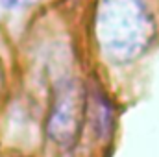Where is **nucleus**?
I'll use <instances>...</instances> for the list:
<instances>
[{
  "label": "nucleus",
  "mask_w": 159,
  "mask_h": 157,
  "mask_svg": "<svg viewBox=\"0 0 159 157\" xmlns=\"http://www.w3.org/2000/svg\"><path fill=\"white\" fill-rule=\"evenodd\" d=\"M156 35V20L143 0H102L96 13V37L113 61L141 56Z\"/></svg>",
  "instance_id": "f257e3e1"
},
{
  "label": "nucleus",
  "mask_w": 159,
  "mask_h": 157,
  "mask_svg": "<svg viewBox=\"0 0 159 157\" xmlns=\"http://www.w3.org/2000/svg\"><path fill=\"white\" fill-rule=\"evenodd\" d=\"M85 98L83 89L74 79H65L56 85L46 124L48 135L56 144L63 148H72L76 144L85 115Z\"/></svg>",
  "instance_id": "f03ea898"
},
{
  "label": "nucleus",
  "mask_w": 159,
  "mask_h": 157,
  "mask_svg": "<svg viewBox=\"0 0 159 157\" xmlns=\"http://www.w3.org/2000/svg\"><path fill=\"white\" fill-rule=\"evenodd\" d=\"M35 0H2L4 6L7 7H13V9H19V7H26V6H32Z\"/></svg>",
  "instance_id": "7ed1b4c3"
},
{
  "label": "nucleus",
  "mask_w": 159,
  "mask_h": 157,
  "mask_svg": "<svg viewBox=\"0 0 159 157\" xmlns=\"http://www.w3.org/2000/svg\"><path fill=\"white\" fill-rule=\"evenodd\" d=\"M4 89V72H2V65H0V92Z\"/></svg>",
  "instance_id": "20e7f679"
}]
</instances>
